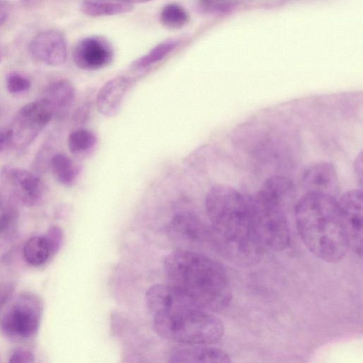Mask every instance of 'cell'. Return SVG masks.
<instances>
[{"label": "cell", "mask_w": 363, "mask_h": 363, "mask_svg": "<svg viewBox=\"0 0 363 363\" xmlns=\"http://www.w3.org/2000/svg\"><path fill=\"white\" fill-rule=\"evenodd\" d=\"M210 220V244L223 256L242 264H255L264 250L255 235L250 196L223 184L213 186L205 197Z\"/></svg>", "instance_id": "1"}, {"label": "cell", "mask_w": 363, "mask_h": 363, "mask_svg": "<svg viewBox=\"0 0 363 363\" xmlns=\"http://www.w3.org/2000/svg\"><path fill=\"white\" fill-rule=\"evenodd\" d=\"M145 300L155 332L182 345H213L223 336V322L167 284H155Z\"/></svg>", "instance_id": "2"}, {"label": "cell", "mask_w": 363, "mask_h": 363, "mask_svg": "<svg viewBox=\"0 0 363 363\" xmlns=\"http://www.w3.org/2000/svg\"><path fill=\"white\" fill-rule=\"evenodd\" d=\"M168 284L208 311H220L230 303L229 277L218 262L196 251L178 250L164 261Z\"/></svg>", "instance_id": "3"}, {"label": "cell", "mask_w": 363, "mask_h": 363, "mask_svg": "<svg viewBox=\"0 0 363 363\" xmlns=\"http://www.w3.org/2000/svg\"><path fill=\"white\" fill-rule=\"evenodd\" d=\"M294 212L300 237L311 253L328 263L344 258L350 248L337 197L305 193Z\"/></svg>", "instance_id": "4"}, {"label": "cell", "mask_w": 363, "mask_h": 363, "mask_svg": "<svg viewBox=\"0 0 363 363\" xmlns=\"http://www.w3.org/2000/svg\"><path fill=\"white\" fill-rule=\"evenodd\" d=\"M295 198L294 184L284 176L269 177L250 196L253 231L264 251L279 252L289 247L291 238L286 209Z\"/></svg>", "instance_id": "5"}, {"label": "cell", "mask_w": 363, "mask_h": 363, "mask_svg": "<svg viewBox=\"0 0 363 363\" xmlns=\"http://www.w3.org/2000/svg\"><path fill=\"white\" fill-rule=\"evenodd\" d=\"M54 116L49 101L42 97L21 107L7 127L11 146L29 145L41 133Z\"/></svg>", "instance_id": "6"}, {"label": "cell", "mask_w": 363, "mask_h": 363, "mask_svg": "<svg viewBox=\"0 0 363 363\" xmlns=\"http://www.w3.org/2000/svg\"><path fill=\"white\" fill-rule=\"evenodd\" d=\"M166 230L179 250H192L199 244L210 242V226L189 211L175 214L168 223Z\"/></svg>", "instance_id": "7"}, {"label": "cell", "mask_w": 363, "mask_h": 363, "mask_svg": "<svg viewBox=\"0 0 363 363\" xmlns=\"http://www.w3.org/2000/svg\"><path fill=\"white\" fill-rule=\"evenodd\" d=\"M114 57V50L105 37L91 35L77 42L72 52L74 65L83 70H97L108 66Z\"/></svg>", "instance_id": "8"}, {"label": "cell", "mask_w": 363, "mask_h": 363, "mask_svg": "<svg viewBox=\"0 0 363 363\" xmlns=\"http://www.w3.org/2000/svg\"><path fill=\"white\" fill-rule=\"evenodd\" d=\"M0 182L9 187L16 198L28 206L35 205L43 194V184L35 174L19 167L0 169Z\"/></svg>", "instance_id": "9"}, {"label": "cell", "mask_w": 363, "mask_h": 363, "mask_svg": "<svg viewBox=\"0 0 363 363\" xmlns=\"http://www.w3.org/2000/svg\"><path fill=\"white\" fill-rule=\"evenodd\" d=\"M349 248L359 257L362 254V191H345L338 200Z\"/></svg>", "instance_id": "10"}, {"label": "cell", "mask_w": 363, "mask_h": 363, "mask_svg": "<svg viewBox=\"0 0 363 363\" xmlns=\"http://www.w3.org/2000/svg\"><path fill=\"white\" fill-rule=\"evenodd\" d=\"M29 51L37 61L49 66H60L67 59V43L64 35L50 29L38 33L30 41Z\"/></svg>", "instance_id": "11"}, {"label": "cell", "mask_w": 363, "mask_h": 363, "mask_svg": "<svg viewBox=\"0 0 363 363\" xmlns=\"http://www.w3.org/2000/svg\"><path fill=\"white\" fill-rule=\"evenodd\" d=\"M306 193L325 194L337 197L340 191L337 172L333 164L320 162L308 166L302 173Z\"/></svg>", "instance_id": "12"}, {"label": "cell", "mask_w": 363, "mask_h": 363, "mask_svg": "<svg viewBox=\"0 0 363 363\" xmlns=\"http://www.w3.org/2000/svg\"><path fill=\"white\" fill-rule=\"evenodd\" d=\"M133 82L130 77L120 75L106 82L99 91L96 98V105L99 112L105 116L116 115Z\"/></svg>", "instance_id": "13"}, {"label": "cell", "mask_w": 363, "mask_h": 363, "mask_svg": "<svg viewBox=\"0 0 363 363\" xmlns=\"http://www.w3.org/2000/svg\"><path fill=\"white\" fill-rule=\"evenodd\" d=\"M38 316L29 305L17 304L1 320V327L7 334L21 337L33 335L38 327Z\"/></svg>", "instance_id": "14"}, {"label": "cell", "mask_w": 363, "mask_h": 363, "mask_svg": "<svg viewBox=\"0 0 363 363\" xmlns=\"http://www.w3.org/2000/svg\"><path fill=\"white\" fill-rule=\"evenodd\" d=\"M211 345H183L174 349L169 355L171 362H230L225 350Z\"/></svg>", "instance_id": "15"}, {"label": "cell", "mask_w": 363, "mask_h": 363, "mask_svg": "<svg viewBox=\"0 0 363 363\" xmlns=\"http://www.w3.org/2000/svg\"><path fill=\"white\" fill-rule=\"evenodd\" d=\"M76 96L73 84L61 79L50 84L45 89L43 98L50 104L54 115L64 116L74 101Z\"/></svg>", "instance_id": "16"}, {"label": "cell", "mask_w": 363, "mask_h": 363, "mask_svg": "<svg viewBox=\"0 0 363 363\" xmlns=\"http://www.w3.org/2000/svg\"><path fill=\"white\" fill-rule=\"evenodd\" d=\"M49 167L56 180L63 186H71L77 181L81 167L67 155L57 153L53 155Z\"/></svg>", "instance_id": "17"}, {"label": "cell", "mask_w": 363, "mask_h": 363, "mask_svg": "<svg viewBox=\"0 0 363 363\" xmlns=\"http://www.w3.org/2000/svg\"><path fill=\"white\" fill-rule=\"evenodd\" d=\"M52 252V247L48 238L42 235L30 238L23 248L25 260L33 266H39L45 263Z\"/></svg>", "instance_id": "18"}, {"label": "cell", "mask_w": 363, "mask_h": 363, "mask_svg": "<svg viewBox=\"0 0 363 363\" xmlns=\"http://www.w3.org/2000/svg\"><path fill=\"white\" fill-rule=\"evenodd\" d=\"M81 11L91 17L114 16L130 12L133 9L130 4L121 1H101L85 0L81 4Z\"/></svg>", "instance_id": "19"}, {"label": "cell", "mask_w": 363, "mask_h": 363, "mask_svg": "<svg viewBox=\"0 0 363 363\" xmlns=\"http://www.w3.org/2000/svg\"><path fill=\"white\" fill-rule=\"evenodd\" d=\"M181 43L179 39H168L155 45L147 54L138 58L131 64L135 69L147 68L164 59Z\"/></svg>", "instance_id": "20"}, {"label": "cell", "mask_w": 363, "mask_h": 363, "mask_svg": "<svg viewBox=\"0 0 363 363\" xmlns=\"http://www.w3.org/2000/svg\"><path fill=\"white\" fill-rule=\"evenodd\" d=\"M97 145L96 135L86 129H78L72 132L67 139V146L71 153L76 156L90 154Z\"/></svg>", "instance_id": "21"}, {"label": "cell", "mask_w": 363, "mask_h": 363, "mask_svg": "<svg viewBox=\"0 0 363 363\" xmlns=\"http://www.w3.org/2000/svg\"><path fill=\"white\" fill-rule=\"evenodd\" d=\"M160 21L167 28L179 29L188 23L189 15L182 6L170 3L165 5L161 10Z\"/></svg>", "instance_id": "22"}, {"label": "cell", "mask_w": 363, "mask_h": 363, "mask_svg": "<svg viewBox=\"0 0 363 363\" xmlns=\"http://www.w3.org/2000/svg\"><path fill=\"white\" fill-rule=\"evenodd\" d=\"M199 6L205 12L210 13H226L235 6L231 0H199Z\"/></svg>", "instance_id": "23"}, {"label": "cell", "mask_w": 363, "mask_h": 363, "mask_svg": "<svg viewBox=\"0 0 363 363\" xmlns=\"http://www.w3.org/2000/svg\"><path fill=\"white\" fill-rule=\"evenodd\" d=\"M31 82L24 75L16 72H11L6 78V87L12 94H19L30 89Z\"/></svg>", "instance_id": "24"}, {"label": "cell", "mask_w": 363, "mask_h": 363, "mask_svg": "<svg viewBox=\"0 0 363 363\" xmlns=\"http://www.w3.org/2000/svg\"><path fill=\"white\" fill-rule=\"evenodd\" d=\"M16 219V213L13 210H8L0 215V235L12 226Z\"/></svg>", "instance_id": "25"}, {"label": "cell", "mask_w": 363, "mask_h": 363, "mask_svg": "<svg viewBox=\"0 0 363 363\" xmlns=\"http://www.w3.org/2000/svg\"><path fill=\"white\" fill-rule=\"evenodd\" d=\"M33 361V354L29 351L22 349L14 350L9 357V362L12 363H28Z\"/></svg>", "instance_id": "26"}, {"label": "cell", "mask_w": 363, "mask_h": 363, "mask_svg": "<svg viewBox=\"0 0 363 363\" xmlns=\"http://www.w3.org/2000/svg\"><path fill=\"white\" fill-rule=\"evenodd\" d=\"M51 157V155L48 148L42 150L36 157L35 161V167L38 169H45V167H49Z\"/></svg>", "instance_id": "27"}, {"label": "cell", "mask_w": 363, "mask_h": 363, "mask_svg": "<svg viewBox=\"0 0 363 363\" xmlns=\"http://www.w3.org/2000/svg\"><path fill=\"white\" fill-rule=\"evenodd\" d=\"M11 146L8 128H0V152Z\"/></svg>", "instance_id": "28"}, {"label": "cell", "mask_w": 363, "mask_h": 363, "mask_svg": "<svg viewBox=\"0 0 363 363\" xmlns=\"http://www.w3.org/2000/svg\"><path fill=\"white\" fill-rule=\"evenodd\" d=\"M10 7L4 0H0V26L3 25L9 18Z\"/></svg>", "instance_id": "29"}, {"label": "cell", "mask_w": 363, "mask_h": 363, "mask_svg": "<svg viewBox=\"0 0 363 363\" xmlns=\"http://www.w3.org/2000/svg\"><path fill=\"white\" fill-rule=\"evenodd\" d=\"M10 289H11L8 286H4L0 289V309L6 301L10 294Z\"/></svg>", "instance_id": "30"}, {"label": "cell", "mask_w": 363, "mask_h": 363, "mask_svg": "<svg viewBox=\"0 0 363 363\" xmlns=\"http://www.w3.org/2000/svg\"><path fill=\"white\" fill-rule=\"evenodd\" d=\"M355 169L357 174H358V177L359 178L360 181L362 182V156L361 155L358 158H357V160L355 161Z\"/></svg>", "instance_id": "31"}, {"label": "cell", "mask_w": 363, "mask_h": 363, "mask_svg": "<svg viewBox=\"0 0 363 363\" xmlns=\"http://www.w3.org/2000/svg\"><path fill=\"white\" fill-rule=\"evenodd\" d=\"M116 1L132 4H138V3H145V2H148L152 0H116Z\"/></svg>", "instance_id": "32"}, {"label": "cell", "mask_w": 363, "mask_h": 363, "mask_svg": "<svg viewBox=\"0 0 363 363\" xmlns=\"http://www.w3.org/2000/svg\"><path fill=\"white\" fill-rule=\"evenodd\" d=\"M1 56H2V52H1V45H0V62L1 60Z\"/></svg>", "instance_id": "33"}]
</instances>
